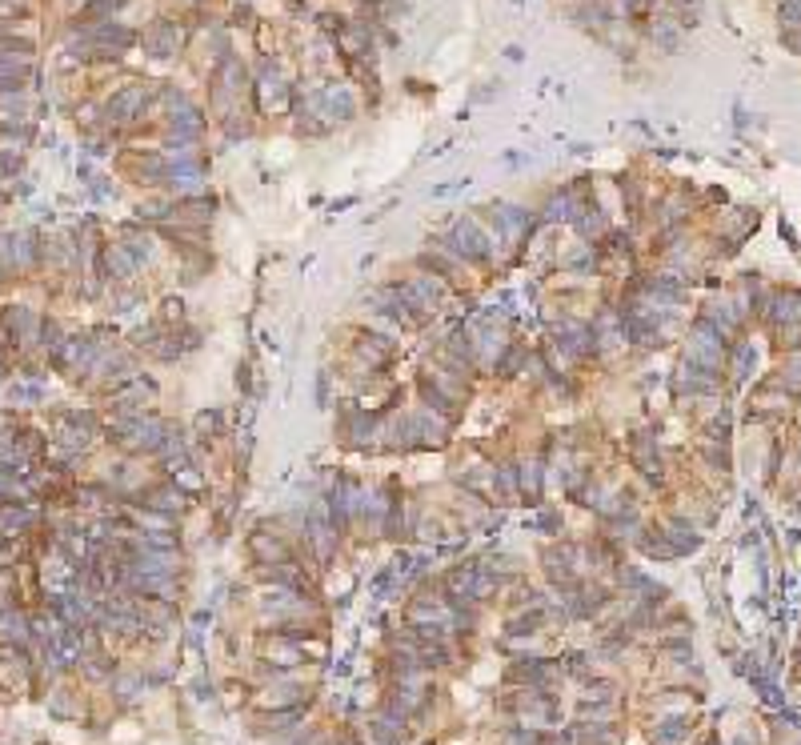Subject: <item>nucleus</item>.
I'll use <instances>...</instances> for the list:
<instances>
[{
  "mask_svg": "<svg viewBox=\"0 0 801 745\" xmlns=\"http://www.w3.org/2000/svg\"><path fill=\"white\" fill-rule=\"evenodd\" d=\"M196 429H201V433H217V429H221V417H217V413H201V417H196Z\"/></svg>",
  "mask_w": 801,
  "mask_h": 745,
  "instance_id": "f257e3e1",
  "label": "nucleus"
}]
</instances>
